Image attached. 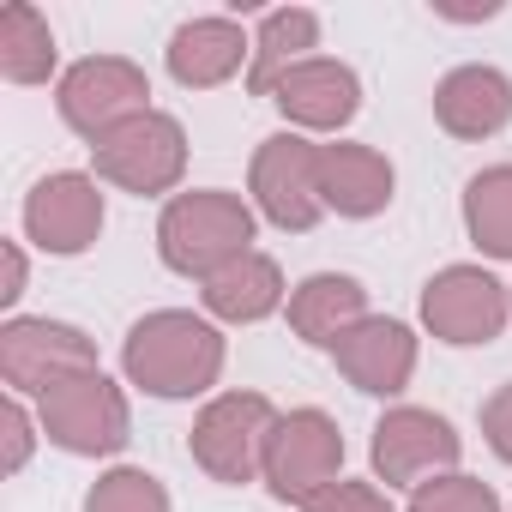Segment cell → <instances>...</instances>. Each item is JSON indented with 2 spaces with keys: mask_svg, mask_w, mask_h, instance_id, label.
Wrapping results in <instances>:
<instances>
[{
  "mask_svg": "<svg viewBox=\"0 0 512 512\" xmlns=\"http://www.w3.org/2000/svg\"><path fill=\"white\" fill-rule=\"evenodd\" d=\"M121 374L151 398H199L223 374V332L205 314L157 308L121 338Z\"/></svg>",
  "mask_w": 512,
  "mask_h": 512,
  "instance_id": "obj_1",
  "label": "cell"
},
{
  "mask_svg": "<svg viewBox=\"0 0 512 512\" xmlns=\"http://www.w3.org/2000/svg\"><path fill=\"white\" fill-rule=\"evenodd\" d=\"M157 253L169 272L205 284L223 266H235L241 253H253V205L241 193H223V187L175 193L157 217Z\"/></svg>",
  "mask_w": 512,
  "mask_h": 512,
  "instance_id": "obj_2",
  "label": "cell"
},
{
  "mask_svg": "<svg viewBox=\"0 0 512 512\" xmlns=\"http://www.w3.org/2000/svg\"><path fill=\"white\" fill-rule=\"evenodd\" d=\"M278 428V404L266 392H217L199 416H193V434H187V452L193 464L211 476V482H260L266 470V440Z\"/></svg>",
  "mask_w": 512,
  "mask_h": 512,
  "instance_id": "obj_3",
  "label": "cell"
},
{
  "mask_svg": "<svg viewBox=\"0 0 512 512\" xmlns=\"http://www.w3.org/2000/svg\"><path fill=\"white\" fill-rule=\"evenodd\" d=\"M37 422L49 434V446L73 452V458H115L127 440H133V410H127V392L91 368V374H73L61 380L55 392L37 398Z\"/></svg>",
  "mask_w": 512,
  "mask_h": 512,
  "instance_id": "obj_4",
  "label": "cell"
},
{
  "mask_svg": "<svg viewBox=\"0 0 512 512\" xmlns=\"http://www.w3.org/2000/svg\"><path fill=\"white\" fill-rule=\"evenodd\" d=\"M91 163H97V181H109L121 193H139V199L169 193L187 175V127L163 109H145L127 127H115L109 139H97Z\"/></svg>",
  "mask_w": 512,
  "mask_h": 512,
  "instance_id": "obj_5",
  "label": "cell"
},
{
  "mask_svg": "<svg viewBox=\"0 0 512 512\" xmlns=\"http://www.w3.org/2000/svg\"><path fill=\"white\" fill-rule=\"evenodd\" d=\"M344 470V434H338V422L326 416V410H290V416H278V428H272V440H266V470H260V482L284 500V506H314L332 482H344L338 476Z\"/></svg>",
  "mask_w": 512,
  "mask_h": 512,
  "instance_id": "obj_6",
  "label": "cell"
},
{
  "mask_svg": "<svg viewBox=\"0 0 512 512\" xmlns=\"http://www.w3.org/2000/svg\"><path fill=\"white\" fill-rule=\"evenodd\" d=\"M55 103H61V121L79 139L97 145V139H109L115 127H127L133 115L151 109V79L127 55H91V61H79V67L61 73Z\"/></svg>",
  "mask_w": 512,
  "mask_h": 512,
  "instance_id": "obj_7",
  "label": "cell"
},
{
  "mask_svg": "<svg viewBox=\"0 0 512 512\" xmlns=\"http://www.w3.org/2000/svg\"><path fill=\"white\" fill-rule=\"evenodd\" d=\"M97 368V344L67 326V320H25L13 314L0 326V380H7L19 398H43L73 374Z\"/></svg>",
  "mask_w": 512,
  "mask_h": 512,
  "instance_id": "obj_8",
  "label": "cell"
},
{
  "mask_svg": "<svg viewBox=\"0 0 512 512\" xmlns=\"http://www.w3.org/2000/svg\"><path fill=\"white\" fill-rule=\"evenodd\" d=\"M512 320V290L482 266H446L422 284V326L440 344H494Z\"/></svg>",
  "mask_w": 512,
  "mask_h": 512,
  "instance_id": "obj_9",
  "label": "cell"
},
{
  "mask_svg": "<svg viewBox=\"0 0 512 512\" xmlns=\"http://www.w3.org/2000/svg\"><path fill=\"white\" fill-rule=\"evenodd\" d=\"M247 187H253L260 217L278 223V229L308 235L326 217V205H320V145L302 139V133H272L260 151H253Z\"/></svg>",
  "mask_w": 512,
  "mask_h": 512,
  "instance_id": "obj_10",
  "label": "cell"
},
{
  "mask_svg": "<svg viewBox=\"0 0 512 512\" xmlns=\"http://www.w3.org/2000/svg\"><path fill=\"white\" fill-rule=\"evenodd\" d=\"M458 452H464V440L452 434V422L434 416V410H422V404L386 410V416L374 422V446H368L374 476H380L386 488H410V494H416L422 482L458 470Z\"/></svg>",
  "mask_w": 512,
  "mask_h": 512,
  "instance_id": "obj_11",
  "label": "cell"
},
{
  "mask_svg": "<svg viewBox=\"0 0 512 512\" xmlns=\"http://www.w3.org/2000/svg\"><path fill=\"white\" fill-rule=\"evenodd\" d=\"M25 235H31L43 253H55V260L85 253V247L103 235V193H97V175H79V169L43 175V181L25 193Z\"/></svg>",
  "mask_w": 512,
  "mask_h": 512,
  "instance_id": "obj_12",
  "label": "cell"
},
{
  "mask_svg": "<svg viewBox=\"0 0 512 512\" xmlns=\"http://www.w3.org/2000/svg\"><path fill=\"white\" fill-rule=\"evenodd\" d=\"M272 103L284 109V121L296 133H344L362 109V79L332 61V55H314L302 67H290L278 85H272Z\"/></svg>",
  "mask_w": 512,
  "mask_h": 512,
  "instance_id": "obj_13",
  "label": "cell"
},
{
  "mask_svg": "<svg viewBox=\"0 0 512 512\" xmlns=\"http://www.w3.org/2000/svg\"><path fill=\"white\" fill-rule=\"evenodd\" d=\"M332 362L338 374L368 392V398H398L416 374V332L404 320H386V314H368L362 326H350L338 344H332Z\"/></svg>",
  "mask_w": 512,
  "mask_h": 512,
  "instance_id": "obj_14",
  "label": "cell"
},
{
  "mask_svg": "<svg viewBox=\"0 0 512 512\" xmlns=\"http://www.w3.org/2000/svg\"><path fill=\"white\" fill-rule=\"evenodd\" d=\"M398 193V169L374 145H320V205L338 217H380Z\"/></svg>",
  "mask_w": 512,
  "mask_h": 512,
  "instance_id": "obj_15",
  "label": "cell"
},
{
  "mask_svg": "<svg viewBox=\"0 0 512 512\" xmlns=\"http://www.w3.org/2000/svg\"><path fill=\"white\" fill-rule=\"evenodd\" d=\"M434 121L452 139H494L512 121V79L500 67H488V61L452 67L434 85Z\"/></svg>",
  "mask_w": 512,
  "mask_h": 512,
  "instance_id": "obj_16",
  "label": "cell"
},
{
  "mask_svg": "<svg viewBox=\"0 0 512 512\" xmlns=\"http://www.w3.org/2000/svg\"><path fill=\"white\" fill-rule=\"evenodd\" d=\"M163 61H169V79H175V85H187V91H217V85H229V79L253 61V43L241 37L235 19H187V25L169 37Z\"/></svg>",
  "mask_w": 512,
  "mask_h": 512,
  "instance_id": "obj_17",
  "label": "cell"
},
{
  "mask_svg": "<svg viewBox=\"0 0 512 512\" xmlns=\"http://www.w3.org/2000/svg\"><path fill=\"white\" fill-rule=\"evenodd\" d=\"M205 320H223V326H260L272 320L278 308H290V290H284V272L272 253H241L235 266H223L217 278H205Z\"/></svg>",
  "mask_w": 512,
  "mask_h": 512,
  "instance_id": "obj_18",
  "label": "cell"
},
{
  "mask_svg": "<svg viewBox=\"0 0 512 512\" xmlns=\"http://www.w3.org/2000/svg\"><path fill=\"white\" fill-rule=\"evenodd\" d=\"M368 320V290L350 278V272H314L290 290V332L302 344H320L332 350L350 326Z\"/></svg>",
  "mask_w": 512,
  "mask_h": 512,
  "instance_id": "obj_19",
  "label": "cell"
},
{
  "mask_svg": "<svg viewBox=\"0 0 512 512\" xmlns=\"http://www.w3.org/2000/svg\"><path fill=\"white\" fill-rule=\"evenodd\" d=\"M314 49H320V13H308V7L266 13L260 19V37H253V61H247V91L253 97H272V85L290 67L314 61Z\"/></svg>",
  "mask_w": 512,
  "mask_h": 512,
  "instance_id": "obj_20",
  "label": "cell"
},
{
  "mask_svg": "<svg viewBox=\"0 0 512 512\" xmlns=\"http://www.w3.org/2000/svg\"><path fill=\"white\" fill-rule=\"evenodd\" d=\"M55 73V31L31 0L0 7V79L7 85H49Z\"/></svg>",
  "mask_w": 512,
  "mask_h": 512,
  "instance_id": "obj_21",
  "label": "cell"
},
{
  "mask_svg": "<svg viewBox=\"0 0 512 512\" xmlns=\"http://www.w3.org/2000/svg\"><path fill=\"white\" fill-rule=\"evenodd\" d=\"M464 229L488 260H512V163L470 175L464 187Z\"/></svg>",
  "mask_w": 512,
  "mask_h": 512,
  "instance_id": "obj_22",
  "label": "cell"
},
{
  "mask_svg": "<svg viewBox=\"0 0 512 512\" xmlns=\"http://www.w3.org/2000/svg\"><path fill=\"white\" fill-rule=\"evenodd\" d=\"M85 512H169V488H163L151 470L121 464V470H109V476L91 482Z\"/></svg>",
  "mask_w": 512,
  "mask_h": 512,
  "instance_id": "obj_23",
  "label": "cell"
},
{
  "mask_svg": "<svg viewBox=\"0 0 512 512\" xmlns=\"http://www.w3.org/2000/svg\"><path fill=\"white\" fill-rule=\"evenodd\" d=\"M410 512H506V506H500V494L482 476L446 470V476H434V482H422L410 494Z\"/></svg>",
  "mask_w": 512,
  "mask_h": 512,
  "instance_id": "obj_24",
  "label": "cell"
},
{
  "mask_svg": "<svg viewBox=\"0 0 512 512\" xmlns=\"http://www.w3.org/2000/svg\"><path fill=\"white\" fill-rule=\"evenodd\" d=\"M0 422H7V476H19L25 464H31V446H37V416L25 410V398L19 392H7V410H0Z\"/></svg>",
  "mask_w": 512,
  "mask_h": 512,
  "instance_id": "obj_25",
  "label": "cell"
},
{
  "mask_svg": "<svg viewBox=\"0 0 512 512\" xmlns=\"http://www.w3.org/2000/svg\"><path fill=\"white\" fill-rule=\"evenodd\" d=\"M308 512H392V500H386L374 482H350V476H344V482H332Z\"/></svg>",
  "mask_w": 512,
  "mask_h": 512,
  "instance_id": "obj_26",
  "label": "cell"
},
{
  "mask_svg": "<svg viewBox=\"0 0 512 512\" xmlns=\"http://www.w3.org/2000/svg\"><path fill=\"white\" fill-rule=\"evenodd\" d=\"M482 440L494 446V458H500V464H512V380L482 404Z\"/></svg>",
  "mask_w": 512,
  "mask_h": 512,
  "instance_id": "obj_27",
  "label": "cell"
},
{
  "mask_svg": "<svg viewBox=\"0 0 512 512\" xmlns=\"http://www.w3.org/2000/svg\"><path fill=\"white\" fill-rule=\"evenodd\" d=\"M25 278H31L25 247H19V241H7V247H0V308H13V302L25 296Z\"/></svg>",
  "mask_w": 512,
  "mask_h": 512,
  "instance_id": "obj_28",
  "label": "cell"
}]
</instances>
